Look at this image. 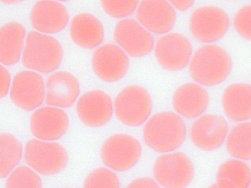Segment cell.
<instances>
[{"label":"cell","mask_w":251,"mask_h":188,"mask_svg":"<svg viewBox=\"0 0 251 188\" xmlns=\"http://www.w3.org/2000/svg\"><path fill=\"white\" fill-rule=\"evenodd\" d=\"M69 20L66 7L56 1H38L32 6L30 13L32 26L38 32L46 34L62 31Z\"/></svg>","instance_id":"cell-17"},{"label":"cell","mask_w":251,"mask_h":188,"mask_svg":"<svg viewBox=\"0 0 251 188\" xmlns=\"http://www.w3.org/2000/svg\"><path fill=\"white\" fill-rule=\"evenodd\" d=\"M114 38L118 46L134 58L148 55L154 46V40L150 32L132 19H123L117 23L114 30Z\"/></svg>","instance_id":"cell-12"},{"label":"cell","mask_w":251,"mask_h":188,"mask_svg":"<svg viewBox=\"0 0 251 188\" xmlns=\"http://www.w3.org/2000/svg\"><path fill=\"white\" fill-rule=\"evenodd\" d=\"M69 119L62 109L44 106L36 109L30 119V129L35 139L44 141H55L67 132Z\"/></svg>","instance_id":"cell-15"},{"label":"cell","mask_w":251,"mask_h":188,"mask_svg":"<svg viewBox=\"0 0 251 188\" xmlns=\"http://www.w3.org/2000/svg\"><path fill=\"white\" fill-rule=\"evenodd\" d=\"M24 157L28 167L44 176L60 173L66 167L69 160L68 152L61 143L36 139L26 142Z\"/></svg>","instance_id":"cell-4"},{"label":"cell","mask_w":251,"mask_h":188,"mask_svg":"<svg viewBox=\"0 0 251 188\" xmlns=\"http://www.w3.org/2000/svg\"><path fill=\"white\" fill-rule=\"evenodd\" d=\"M209 103L207 92L201 85L194 83L183 84L175 92L173 107L178 115L192 119L202 115Z\"/></svg>","instance_id":"cell-19"},{"label":"cell","mask_w":251,"mask_h":188,"mask_svg":"<svg viewBox=\"0 0 251 188\" xmlns=\"http://www.w3.org/2000/svg\"><path fill=\"white\" fill-rule=\"evenodd\" d=\"M250 188H251V187H250Z\"/></svg>","instance_id":"cell-34"},{"label":"cell","mask_w":251,"mask_h":188,"mask_svg":"<svg viewBox=\"0 0 251 188\" xmlns=\"http://www.w3.org/2000/svg\"><path fill=\"white\" fill-rule=\"evenodd\" d=\"M46 86L41 75L37 72L21 71L14 76L9 95L11 101L25 111L36 110L45 99Z\"/></svg>","instance_id":"cell-9"},{"label":"cell","mask_w":251,"mask_h":188,"mask_svg":"<svg viewBox=\"0 0 251 188\" xmlns=\"http://www.w3.org/2000/svg\"><path fill=\"white\" fill-rule=\"evenodd\" d=\"M76 111L85 125L97 128L106 124L111 119L114 106L110 96L100 90L88 91L78 99Z\"/></svg>","instance_id":"cell-14"},{"label":"cell","mask_w":251,"mask_h":188,"mask_svg":"<svg viewBox=\"0 0 251 188\" xmlns=\"http://www.w3.org/2000/svg\"><path fill=\"white\" fill-rule=\"evenodd\" d=\"M141 155L142 146L138 140L130 135L122 133L108 138L100 150L103 164L117 172H125L133 168Z\"/></svg>","instance_id":"cell-6"},{"label":"cell","mask_w":251,"mask_h":188,"mask_svg":"<svg viewBox=\"0 0 251 188\" xmlns=\"http://www.w3.org/2000/svg\"><path fill=\"white\" fill-rule=\"evenodd\" d=\"M208 188H218L216 184H212Z\"/></svg>","instance_id":"cell-33"},{"label":"cell","mask_w":251,"mask_h":188,"mask_svg":"<svg viewBox=\"0 0 251 188\" xmlns=\"http://www.w3.org/2000/svg\"><path fill=\"white\" fill-rule=\"evenodd\" d=\"M63 51L55 38L37 31L29 32L22 56L23 65L37 72L49 73L60 66Z\"/></svg>","instance_id":"cell-3"},{"label":"cell","mask_w":251,"mask_h":188,"mask_svg":"<svg viewBox=\"0 0 251 188\" xmlns=\"http://www.w3.org/2000/svg\"><path fill=\"white\" fill-rule=\"evenodd\" d=\"M24 150L21 142L13 135L2 133L0 136V176L5 178L16 168Z\"/></svg>","instance_id":"cell-24"},{"label":"cell","mask_w":251,"mask_h":188,"mask_svg":"<svg viewBox=\"0 0 251 188\" xmlns=\"http://www.w3.org/2000/svg\"><path fill=\"white\" fill-rule=\"evenodd\" d=\"M138 0H101L103 10L115 18H123L131 15L138 6Z\"/></svg>","instance_id":"cell-28"},{"label":"cell","mask_w":251,"mask_h":188,"mask_svg":"<svg viewBox=\"0 0 251 188\" xmlns=\"http://www.w3.org/2000/svg\"><path fill=\"white\" fill-rule=\"evenodd\" d=\"M229 124L223 117L214 114L202 115L192 124L190 138L198 148L207 151L219 148L226 142Z\"/></svg>","instance_id":"cell-10"},{"label":"cell","mask_w":251,"mask_h":188,"mask_svg":"<svg viewBox=\"0 0 251 188\" xmlns=\"http://www.w3.org/2000/svg\"><path fill=\"white\" fill-rule=\"evenodd\" d=\"M186 137L184 121L179 115L172 112L155 114L147 121L143 130L146 145L159 153L174 152L182 145Z\"/></svg>","instance_id":"cell-1"},{"label":"cell","mask_w":251,"mask_h":188,"mask_svg":"<svg viewBox=\"0 0 251 188\" xmlns=\"http://www.w3.org/2000/svg\"><path fill=\"white\" fill-rule=\"evenodd\" d=\"M151 96L143 87L132 85L122 90L116 96L114 110L117 118L122 124L137 127L148 121L151 115Z\"/></svg>","instance_id":"cell-5"},{"label":"cell","mask_w":251,"mask_h":188,"mask_svg":"<svg viewBox=\"0 0 251 188\" xmlns=\"http://www.w3.org/2000/svg\"><path fill=\"white\" fill-rule=\"evenodd\" d=\"M91 64L95 74L106 82H115L126 74L129 59L126 53L118 46L104 45L93 53Z\"/></svg>","instance_id":"cell-13"},{"label":"cell","mask_w":251,"mask_h":188,"mask_svg":"<svg viewBox=\"0 0 251 188\" xmlns=\"http://www.w3.org/2000/svg\"><path fill=\"white\" fill-rule=\"evenodd\" d=\"M192 52L189 39L178 33L162 36L154 48V55L158 64L163 69L172 71L185 68L191 59Z\"/></svg>","instance_id":"cell-11"},{"label":"cell","mask_w":251,"mask_h":188,"mask_svg":"<svg viewBox=\"0 0 251 188\" xmlns=\"http://www.w3.org/2000/svg\"><path fill=\"white\" fill-rule=\"evenodd\" d=\"M136 18L138 22L149 32L164 34L173 28L176 15L170 2L143 0L137 7Z\"/></svg>","instance_id":"cell-16"},{"label":"cell","mask_w":251,"mask_h":188,"mask_svg":"<svg viewBox=\"0 0 251 188\" xmlns=\"http://www.w3.org/2000/svg\"><path fill=\"white\" fill-rule=\"evenodd\" d=\"M230 25L226 12L215 6H202L197 8L189 20L192 35L200 42L212 43L223 38Z\"/></svg>","instance_id":"cell-8"},{"label":"cell","mask_w":251,"mask_h":188,"mask_svg":"<svg viewBox=\"0 0 251 188\" xmlns=\"http://www.w3.org/2000/svg\"><path fill=\"white\" fill-rule=\"evenodd\" d=\"M83 188H121V184L118 176L113 170L99 167L86 176Z\"/></svg>","instance_id":"cell-27"},{"label":"cell","mask_w":251,"mask_h":188,"mask_svg":"<svg viewBox=\"0 0 251 188\" xmlns=\"http://www.w3.org/2000/svg\"><path fill=\"white\" fill-rule=\"evenodd\" d=\"M233 25L242 38L251 41V4L243 6L237 11L233 17Z\"/></svg>","instance_id":"cell-29"},{"label":"cell","mask_w":251,"mask_h":188,"mask_svg":"<svg viewBox=\"0 0 251 188\" xmlns=\"http://www.w3.org/2000/svg\"><path fill=\"white\" fill-rule=\"evenodd\" d=\"M174 7L180 11H186L194 4V0H172L169 1Z\"/></svg>","instance_id":"cell-32"},{"label":"cell","mask_w":251,"mask_h":188,"mask_svg":"<svg viewBox=\"0 0 251 188\" xmlns=\"http://www.w3.org/2000/svg\"><path fill=\"white\" fill-rule=\"evenodd\" d=\"M226 146L228 154L234 158L251 160V121L235 125L228 132Z\"/></svg>","instance_id":"cell-23"},{"label":"cell","mask_w":251,"mask_h":188,"mask_svg":"<svg viewBox=\"0 0 251 188\" xmlns=\"http://www.w3.org/2000/svg\"><path fill=\"white\" fill-rule=\"evenodd\" d=\"M232 69V61L228 52L220 46L207 44L192 56L189 70L192 79L198 84L213 87L224 82Z\"/></svg>","instance_id":"cell-2"},{"label":"cell","mask_w":251,"mask_h":188,"mask_svg":"<svg viewBox=\"0 0 251 188\" xmlns=\"http://www.w3.org/2000/svg\"><path fill=\"white\" fill-rule=\"evenodd\" d=\"M5 188H43L41 179L28 166L16 167L7 177Z\"/></svg>","instance_id":"cell-26"},{"label":"cell","mask_w":251,"mask_h":188,"mask_svg":"<svg viewBox=\"0 0 251 188\" xmlns=\"http://www.w3.org/2000/svg\"><path fill=\"white\" fill-rule=\"evenodd\" d=\"M80 91L79 82L73 74L65 71H56L47 80L45 101L49 106L68 108L76 101Z\"/></svg>","instance_id":"cell-18"},{"label":"cell","mask_w":251,"mask_h":188,"mask_svg":"<svg viewBox=\"0 0 251 188\" xmlns=\"http://www.w3.org/2000/svg\"><path fill=\"white\" fill-rule=\"evenodd\" d=\"M222 105L230 120L242 122L251 119V86L237 82L228 86L222 96Z\"/></svg>","instance_id":"cell-20"},{"label":"cell","mask_w":251,"mask_h":188,"mask_svg":"<svg viewBox=\"0 0 251 188\" xmlns=\"http://www.w3.org/2000/svg\"><path fill=\"white\" fill-rule=\"evenodd\" d=\"M0 96L2 98L7 95L9 91L11 77L7 70L2 65L0 66Z\"/></svg>","instance_id":"cell-31"},{"label":"cell","mask_w":251,"mask_h":188,"mask_svg":"<svg viewBox=\"0 0 251 188\" xmlns=\"http://www.w3.org/2000/svg\"><path fill=\"white\" fill-rule=\"evenodd\" d=\"M70 33L74 43L86 49H93L99 46L104 37L101 22L94 15L86 12L79 13L73 18Z\"/></svg>","instance_id":"cell-21"},{"label":"cell","mask_w":251,"mask_h":188,"mask_svg":"<svg viewBox=\"0 0 251 188\" xmlns=\"http://www.w3.org/2000/svg\"><path fill=\"white\" fill-rule=\"evenodd\" d=\"M153 174L156 181L164 188H186L194 178L195 168L186 154L172 152L157 158Z\"/></svg>","instance_id":"cell-7"},{"label":"cell","mask_w":251,"mask_h":188,"mask_svg":"<svg viewBox=\"0 0 251 188\" xmlns=\"http://www.w3.org/2000/svg\"><path fill=\"white\" fill-rule=\"evenodd\" d=\"M126 188H160L158 183L148 177H142L132 181Z\"/></svg>","instance_id":"cell-30"},{"label":"cell","mask_w":251,"mask_h":188,"mask_svg":"<svg viewBox=\"0 0 251 188\" xmlns=\"http://www.w3.org/2000/svg\"><path fill=\"white\" fill-rule=\"evenodd\" d=\"M217 176L226 178L236 188H250L251 184V167L244 161L235 158L222 164Z\"/></svg>","instance_id":"cell-25"},{"label":"cell","mask_w":251,"mask_h":188,"mask_svg":"<svg viewBox=\"0 0 251 188\" xmlns=\"http://www.w3.org/2000/svg\"><path fill=\"white\" fill-rule=\"evenodd\" d=\"M26 30L21 24L12 22L0 30V61L3 66L17 63L22 56L26 40Z\"/></svg>","instance_id":"cell-22"}]
</instances>
